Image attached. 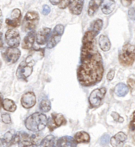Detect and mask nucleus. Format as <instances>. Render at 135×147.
<instances>
[{"label": "nucleus", "mask_w": 135, "mask_h": 147, "mask_svg": "<svg viewBox=\"0 0 135 147\" xmlns=\"http://www.w3.org/2000/svg\"><path fill=\"white\" fill-rule=\"evenodd\" d=\"M95 37L96 35L92 31H88L82 39L81 61L77 75L78 81L85 87L101 81L104 72L102 57L96 45Z\"/></svg>", "instance_id": "1"}, {"label": "nucleus", "mask_w": 135, "mask_h": 147, "mask_svg": "<svg viewBox=\"0 0 135 147\" xmlns=\"http://www.w3.org/2000/svg\"><path fill=\"white\" fill-rule=\"evenodd\" d=\"M44 56V52L42 51H33L32 54H30L26 59L21 62L18 66L17 70V76L18 78L26 80L28 77H29L30 75L33 72V69L34 64L36 63L37 59L36 58H41Z\"/></svg>", "instance_id": "2"}, {"label": "nucleus", "mask_w": 135, "mask_h": 147, "mask_svg": "<svg viewBox=\"0 0 135 147\" xmlns=\"http://www.w3.org/2000/svg\"><path fill=\"white\" fill-rule=\"evenodd\" d=\"M25 124L28 130L33 132H38L44 129L48 124V119L44 114L36 113L28 117L25 121Z\"/></svg>", "instance_id": "3"}, {"label": "nucleus", "mask_w": 135, "mask_h": 147, "mask_svg": "<svg viewBox=\"0 0 135 147\" xmlns=\"http://www.w3.org/2000/svg\"><path fill=\"white\" fill-rule=\"evenodd\" d=\"M120 64L124 66L132 65L135 61V46L127 43L123 47L119 54Z\"/></svg>", "instance_id": "4"}, {"label": "nucleus", "mask_w": 135, "mask_h": 147, "mask_svg": "<svg viewBox=\"0 0 135 147\" xmlns=\"http://www.w3.org/2000/svg\"><path fill=\"white\" fill-rule=\"evenodd\" d=\"M11 146H36V143L35 142V135H29L25 132L18 133L15 135Z\"/></svg>", "instance_id": "5"}, {"label": "nucleus", "mask_w": 135, "mask_h": 147, "mask_svg": "<svg viewBox=\"0 0 135 147\" xmlns=\"http://www.w3.org/2000/svg\"><path fill=\"white\" fill-rule=\"evenodd\" d=\"M39 14L35 11H29L25 16L23 21V29L25 31H32L35 29L39 22Z\"/></svg>", "instance_id": "6"}, {"label": "nucleus", "mask_w": 135, "mask_h": 147, "mask_svg": "<svg viewBox=\"0 0 135 147\" xmlns=\"http://www.w3.org/2000/svg\"><path fill=\"white\" fill-rule=\"evenodd\" d=\"M106 91L107 90L104 87L93 90L90 94L89 98V102L90 105L93 108L100 106V105L102 102L103 99L104 98L105 94H106Z\"/></svg>", "instance_id": "7"}, {"label": "nucleus", "mask_w": 135, "mask_h": 147, "mask_svg": "<svg viewBox=\"0 0 135 147\" xmlns=\"http://www.w3.org/2000/svg\"><path fill=\"white\" fill-rule=\"evenodd\" d=\"M63 32H64V26L63 24H57L55 27L53 32L51 33V35H50L48 43H47V47L51 49L57 45L59 42Z\"/></svg>", "instance_id": "8"}, {"label": "nucleus", "mask_w": 135, "mask_h": 147, "mask_svg": "<svg viewBox=\"0 0 135 147\" xmlns=\"http://www.w3.org/2000/svg\"><path fill=\"white\" fill-rule=\"evenodd\" d=\"M20 56H21V51L17 47H11L6 49L3 54L4 61L9 65L15 63L19 59Z\"/></svg>", "instance_id": "9"}, {"label": "nucleus", "mask_w": 135, "mask_h": 147, "mask_svg": "<svg viewBox=\"0 0 135 147\" xmlns=\"http://www.w3.org/2000/svg\"><path fill=\"white\" fill-rule=\"evenodd\" d=\"M66 123V120L65 117L62 114H56V113H52L51 118L48 121V126L49 130L52 131L55 128L59 127L62 126L63 124Z\"/></svg>", "instance_id": "10"}, {"label": "nucleus", "mask_w": 135, "mask_h": 147, "mask_svg": "<svg viewBox=\"0 0 135 147\" xmlns=\"http://www.w3.org/2000/svg\"><path fill=\"white\" fill-rule=\"evenodd\" d=\"M6 43L11 47H17L20 44V35L14 29H9L6 32Z\"/></svg>", "instance_id": "11"}, {"label": "nucleus", "mask_w": 135, "mask_h": 147, "mask_svg": "<svg viewBox=\"0 0 135 147\" xmlns=\"http://www.w3.org/2000/svg\"><path fill=\"white\" fill-rule=\"evenodd\" d=\"M21 13L19 9H14L9 18L6 19V24L12 28L18 27L21 24Z\"/></svg>", "instance_id": "12"}, {"label": "nucleus", "mask_w": 135, "mask_h": 147, "mask_svg": "<svg viewBox=\"0 0 135 147\" xmlns=\"http://www.w3.org/2000/svg\"><path fill=\"white\" fill-rule=\"evenodd\" d=\"M21 105L25 109H30L36 105V98L35 94L32 91H28L23 94L21 99Z\"/></svg>", "instance_id": "13"}, {"label": "nucleus", "mask_w": 135, "mask_h": 147, "mask_svg": "<svg viewBox=\"0 0 135 147\" xmlns=\"http://www.w3.org/2000/svg\"><path fill=\"white\" fill-rule=\"evenodd\" d=\"M50 35H51V28H44L42 29H40L36 34V42L39 45H44L48 41Z\"/></svg>", "instance_id": "14"}, {"label": "nucleus", "mask_w": 135, "mask_h": 147, "mask_svg": "<svg viewBox=\"0 0 135 147\" xmlns=\"http://www.w3.org/2000/svg\"><path fill=\"white\" fill-rule=\"evenodd\" d=\"M84 5V0H70L69 9L70 13L74 15L81 14Z\"/></svg>", "instance_id": "15"}, {"label": "nucleus", "mask_w": 135, "mask_h": 147, "mask_svg": "<svg viewBox=\"0 0 135 147\" xmlns=\"http://www.w3.org/2000/svg\"><path fill=\"white\" fill-rule=\"evenodd\" d=\"M14 131H9L4 134L3 136L0 137V146H9L12 144L13 139L15 136Z\"/></svg>", "instance_id": "16"}, {"label": "nucleus", "mask_w": 135, "mask_h": 147, "mask_svg": "<svg viewBox=\"0 0 135 147\" xmlns=\"http://www.w3.org/2000/svg\"><path fill=\"white\" fill-rule=\"evenodd\" d=\"M35 38H36V34L33 31H31L26 35L23 39L22 42V48L25 49V50H29L33 47V43L35 41Z\"/></svg>", "instance_id": "17"}, {"label": "nucleus", "mask_w": 135, "mask_h": 147, "mask_svg": "<svg viewBox=\"0 0 135 147\" xmlns=\"http://www.w3.org/2000/svg\"><path fill=\"white\" fill-rule=\"evenodd\" d=\"M115 8V2L114 0H103V2L101 3V10L106 15L111 13Z\"/></svg>", "instance_id": "18"}, {"label": "nucleus", "mask_w": 135, "mask_h": 147, "mask_svg": "<svg viewBox=\"0 0 135 147\" xmlns=\"http://www.w3.org/2000/svg\"><path fill=\"white\" fill-rule=\"evenodd\" d=\"M126 140V135L123 132H119L118 134L111 138V145L112 146H121Z\"/></svg>", "instance_id": "19"}, {"label": "nucleus", "mask_w": 135, "mask_h": 147, "mask_svg": "<svg viewBox=\"0 0 135 147\" xmlns=\"http://www.w3.org/2000/svg\"><path fill=\"white\" fill-rule=\"evenodd\" d=\"M77 144L78 143L76 142L75 139L70 136H63L56 142L57 146H76Z\"/></svg>", "instance_id": "20"}, {"label": "nucleus", "mask_w": 135, "mask_h": 147, "mask_svg": "<svg viewBox=\"0 0 135 147\" xmlns=\"http://www.w3.org/2000/svg\"><path fill=\"white\" fill-rule=\"evenodd\" d=\"M99 46L100 49L103 51H105V52L110 50V48H111V42H110L108 36H104V35L100 36Z\"/></svg>", "instance_id": "21"}, {"label": "nucleus", "mask_w": 135, "mask_h": 147, "mask_svg": "<svg viewBox=\"0 0 135 147\" xmlns=\"http://www.w3.org/2000/svg\"><path fill=\"white\" fill-rule=\"evenodd\" d=\"M101 0H91L89 4L88 13L89 16H93L94 13L98 10L100 6L101 5Z\"/></svg>", "instance_id": "22"}, {"label": "nucleus", "mask_w": 135, "mask_h": 147, "mask_svg": "<svg viewBox=\"0 0 135 147\" xmlns=\"http://www.w3.org/2000/svg\"><path fill=\"white\" fill-rule=\"evenodd\" d=\"M74 139L77 143H88L90 140V136L87 132H78L74 136Z\"/></svg>", "instance_id": "23"}, {"label": "nucleus", "mask_w": 135, "mask_h": 147, "mask_svg": "<svg viewBox=\"0 0 135 147\" xmlns=\"http://www.w3.org/2000/svg\"><path fill=\"white\" fill-rule=\"evenodd\" d=\"M115 92L119 97H124L129 92V87L124 84H119L115 87Z\"/></svg>", "instance_id": "24"}, {"label": "nucleus", "mask_w": 135, "mask_h": 147, "mask_svg": "<svg viewBox=\"0 0 135 147\" xmlns=\"http://www.w3.org/2000/svg\"><path fill=\"white\" fill-rule=\"evenodd\" d=\"M3 107L6 111L14 112L17 109V105L14 101L10 100V99L6 98L3 101Z\"/></svg>", "instance_id": "25"}, {"label": "nucleus", "mask_w": 135, "mask_h": 147, "mask_svg": "<svg viewBox=\"0 0 135 147\" xmlns=\"http://www.w3.org/2000/svg\"><path fill=\"white\" fill-rule=\"evenodd\" d=\"M40 146H55L56 145V142H55V138L53 135H48L46 136L42 142H40Z\"/></svg>", "instance_id": "26"}, {"label": "nucleus", "mask_w": 135, "mask_h": 147, "mask_svg": "<svg viewBox=\"0 0 135 147\" xmlns=\"http://www.w3.org/2000/svg\"><path fill=\"white\" fill-rule=\"evenodd\" d=\"M103 27V21L101 19H97L93 22L91 25V31L93 32L95 35H97L100 32V31L101 30Z\"/></svg>", "instance_id": "27"}, {"label": "nucleus", "mask_w": 135, "mask_h": 147, "mask_svg": "<svg viewBox=\"0 0 135 147\" xmlns=\"http://www.w3.org/2000/svg\"><path fill=\"white\" fill-rule=\"evenodd\" d=\"M51 108V102L48 99H43L42 101L40 102V109L44 113H48V112H49Z\"/></svg>", "instance_id": "28"}, {"label": "nucleus", "mask_w": 135, "mask_h": 147, "mask_svg": "<svg viewBox=\"0 0 135 147\" xmlns=\"http://www.w3.org/2000/svg\"><path fill=\"white\" fill-rule=\"evenodd\" d=\"M129 130L130 133L131 135V137L134 139V141L135 142V111L134 112V113L132 115V119H131V121H130V123Z\"/></svg>", "instance_id": "29"}, {"label": "nucleus", "mask_w": 135, "mask_h": 147, "mask_svg": "<svg viewBox=\"0 0 135 147\" xmlns=\"http://www.w3.org/2000/svg\"><path fill=\"white\" fill-rule=\"evenodd\" d=\"M109 142H110V136L108 135H104L100 138V145H102V146H106V145H108L109 143Z\"/></svg>", "instance_id": "30"}, {"label": "nucleus", "mask_w": 135, "mask_h": 147, "mask_svg": "<svg viewBox=\"0 0 135 147\" xmlns=\"http://www.w3.org/2000/svg\"><path fill=\"white\" fill-rule=\"evenodd\" d=\"M70 3V0H61V2L59 4V7L60 9H65L69 6Z\"/></svg>", "instance_id": "31"}, {"label": "nucleus", "mask_w": 135, "mask_h": 147, "mask_svg": "<svg viewBox=\"0 0 135 147\" xmlns=\"http://www.w3.org/2000/svg\"><path fill=\"white\" fill-rule=\"evenodd\" d=\"M2 120H3V123H10V122H11V117H10L9 114L4 113V114L2 115Z\"/></svg>", "instance_id": "32"}, {"label": "nucleus", "mask_w": 135, "mask_h": 147, "mask_svg": "<svg viewBox=\"0 0 135 147\" xmlns=\"http://www.w3.org/2000/svg\"><path fill=\"white\" fill-rule=\"evenodd\" d=\"M111 117L114 118L115 120H116L118 122H123V118L120 117L117 113H115V112L111 113Z\"/></svg>", "instance_id": "33"}, {"label": "nucleus", "mask_w": 135, "mask_h": 147, "mask_svg": "<svg viewBox=\"0 0 135 147\" xmlns=\"http://www.w3.org/2000/svg\"><path fill=\"white\" fill-rule=\"evenodd\" d=\"M128 15H129V18L134 21L135 20V8H130L129 11H128Z\"/></svg>", "instance_id": "34"}, {"label": "nucleus", "mask_w": 135, "mask_h": 147, "mask_svg": "<svg viewBox=\"0 0 135 147\" xmlns=\"http://www.w3.org/2000/svg\"><path fill=\"white\" fill-rule=\"evenodd\" d=\"M115 76V70L114 69H111L110 72L108 73V76H107V79H108V81H111L113 80Z\"/></svg>", "instance_id": "35"}, {"label": "nucleus", "mask_w": 135, "mask_h": 147, "mask_svg": "<svg viewBox=\"0 0 135 147\" xmlns=\"http://www.w3.org/2000/svg\"><path fill=\"white\" fill-rule=\"evenodd\" d=\"M42 12L44 15H48V13L51 12V9H50V7L48 5H44V6H43Z\"/></svg>", "instance_id": "36"}, {"label": "nucleus", "mask_w": 135, "mask_h": 147, "mask_svg": "<svg viewBox=\"0 0 135 147\" xmlns=\"http://www.w3.org/2000/svg\"><path fill=\"white\" fill-rule=\"evenodd\" d=\"M127 83H128V85H129V87L130 89H134L135 88V80H133V79L130 78L128 79V80H127Z\"/></svg>", "instance_id": "37"}, {"label": "nucleus", "mask_w": 135, "mask_h": 147, "mask_svg": "<svg viewBox=\"0 0 135 147\" xmlns=\"http://www.w3.org/2000/svg\"><path fill=\"white\" fill-rule=\"evenodd\" d=\"M133 0H121V3H122V5L124 6H129L131 5V3H132Z\"/></svg>", "instance_id": "38"}, {"label": "nucleus", "mask_w": 135, "mask_h": 147, "mask_svg": "<svg viewBox=\"0 0 135 147\" xmlns=\"http://www.w3.org/2000/svg\"><path fill=\"white\" fill-rule=\"evenodd\" d=\"M49 1H50V3H51L52 5H54V6H55V5H59L60 2H61V0H49Z\"/></svg>", "instance_id": "39"}, {"label": "nucleus", "mask_w": 135, "mask_h": 147, "mask_svg": "<svg viewBox=\"0 0 135 147\" xmlns=\"http://www.w3.org/2000/svg\"><path fill=\"white\" fill-rule=\"evenodd\" d=\"M3 47V34L0 32V48Z\"/></svg>", "instance_id": "40"}, {"label": "nucleus", "mask_w": 135, "mask_h": 147, "mask_svg": "<svg viewBox=\"0 0 135 147\" xmlns=\"http://www.w3.org/2000/svg\"><path fill=\"white\" fill-rule=\"evenodd\" d=\"M2 24H3V14H2V11L0 9V28L2 27Z\"/></svg>", "instance_id": "41"}, {"label": "nucleus", "mask_w": 135, "mask_h": 147, "mask_svg": "<svg viewBox=\"0 0 135 147\" xmlns=\"http://www.w3.org/2000/svg\"><path fill=\"white\" fill-rule=\"evenodd\" d=\"M3 104L2 102V96H1V94H0V109H1V105Z\"/></svg>", "instance_id": "42"}, {"label": "nucleus", "mask_w": 135, "mask_h": 147, "mask_svg": "<svg viewBox=\"0 0 135 147\" xmlns=\"http://www.w3.org/2000/svg\"><path fill=\"white\" fill-rule=\"evenodd\" d=\"M0 67H1V61H0Z\"/></svg>", "instance_id": "43"}]
</instances>
